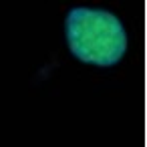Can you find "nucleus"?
Returning a JSON list of instances; mask_svg holds the SVG:
<instances>
[{
  "mask_svg": "<svg viewBox=\"0 0 147 147\" xmlns=\"http://www.w3.org/2000/svg\"><path fill=\"white\" fill-rule=\"evenodd\" d=\"M67 42L83 63L109 67L121 61L127 51L123 22L105 8H73L65 20Z\"/></svg>",
  "mask_w": 147,
  "mask_h": 147,
  "instance_id": "f257e3e1",
  "label": "nucleus"
}]
</instances>
